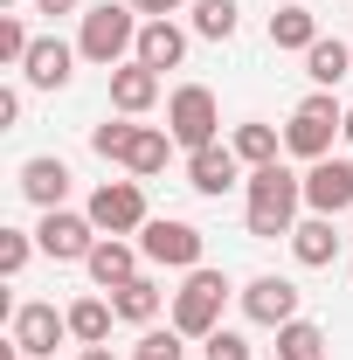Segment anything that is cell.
I'll return each instance as SVG.
<instances>
[{"mask_svg":"<svg viewBox=\"0 0 353 360\" xmlns=\"http://www.w3.org/2000/svg\"><path fill=\"white\" fill-rule=\"evenodd\" d=\"M243 187H250V215H243V222H250L257 243H277V236H291V229H298L305 180L291 174V167H277V160H270V167H250Z\"/></svg>","mask_w":353,"mask_h":360,"instance_id":"cell-1","label":"cell"},{"mask_svg":"<svg viewBox=\"0 0 353 360\" xmlns=\"http://www.w3.org/2000/svg\"><path fill=\"white\" fill-rule=\"evenodd\" d=\"M139 28H146V14H139L132 0H125V7H118V0H97L84 14V28H77V56L97 63V70H118L139 49Z\"/></svg>","mask_w":353,"mask_h":360,"instance_id":"cell-2","label":"cell"},{"mask_svg":"<svg viewBox=\"0 0 353 360\" xmlns=\"http://www.w3.org/2000/svg\"><path fill=\"white\" fill-rule=\"evenodd\" d=\"M222 298H229L222 270H187V284L174 291V333L180 340H208L222 326Z\"/></svg>","mask_w":353,"mask_h":360,"instance_id":"cell-3","label":"cell"},{"mask_svg":"<svg viewBox=\"0 0 353 360\" xmlns=\"http://www.w3.org/2000/svg\"><path fill=\"white\" fill-rule=\"evenodd\" d=\"M340 125H347V111L333 104V90H312L305 104L291 111V125H284V153H298V160H326Z\"/></svg>","mask_w":353,"mask_h":360,"instance_id":"cell-4","label":"cell"},{"mask_svg":"<svg viewBox=\"0 0 353 360\" xmlns=\"http://www.w3.org/2000/svg\"><path fill=\"white\" fill-rule=\"evenodd\" d=\"M215 90L208 84H180L174 97H167V132H174V146H187V153H201V146H215Z\"/></svg>","mask_w":353,"mask_h":360,"instance_id":"cell-5","label":"cell"},{"mask_svg":"<svg viewBox=\"0 0 353 360\" xmlns=\"http://www.w3.org/2000/svg\"><path fill=\"white\" fill-rule=\"evenodd\" d=\"M139 250H146V264H160V270H201V229L160 215V222L139 229Z\"/></svg>","mask_w":353,"mask_h":360,"instance_id":"cell-6","label":"cell"},{"mask_svg":"<svg viewBox=\"0 0 353 360\" xmlns=\"http://www.w3.org/2000/svg\"><path fill=\"white\" fill-rule=\"evenodd\" d=\"M84 215L97 222V236H132V229L153 222V215H146V194H139V180H104V187L90 194Z\"/></svg>","mask_w":353,"mask_h":360,"instance_id":"cell-7","label":"cell"},{"mask_svg":"<svg viewBox=\"0 0 353 360\" xmlns=\"http://www.w3.org/2000/svg\"><path fill=\"white\" fill-rule=\"evenodd\" d=\"M70 340V312H56V305H21L14 312V354L21 360H56V347Z\"/></svg>","mask_w":353,"mask_h":360,"instance_id":"cell-8","label":"cell"},{"mask_svg":"<svg viewBox=\"0 0 353 360\" xmlns=\"http://www.w3.org/2000/svg\"><path fill=\"white\" fill-rule=\"evenodd\" d=\"M35 243H42V257H56V264H84L90 250H97V222L90 215H70V208H49L42 229H35Z\"/></svg>","mask_w":353,"mask_h":360,"instance_id":"cell-9","label":"cell"},{"mask_svg":"<svg viewBox=\"0 0 353 360\" xmlns=\"http://www.w3.org/2000/svg\"><path fill=\"white\" fill-rule=\"evenodd\" d=\"M305 208L312 215H347L353 208V160H312V174H305Z\"/></svg>","mask_w":353,"mask_h":360,"instance_id":"cell-10","label":"cell"},{"mask_svg":"<svg viewBox=\"0 0 353 360\" xmlns=\"http://www.w3.org/2000/svg\"><path fill=\"white\" fill-rule=\"evenodd\" d=\"M298 284L291 277H250V291H243V312H250V326H291L298 319Z\"/></svg>","mask_w":353,"mask_h":360,"instance_id":"cell-11","label":"cell"},{"mask_svg":"<svg viewBox=\"0 0 353 360\" xmlns=\"http://www.w3.org/2000/svg\"><path fill=\"white\" fill-rule=\"evenodd\" d=\"M187 187L194 194H229V187H243V160H236V146H201V153H187Z\"/></svg>","mask_w":353,"mask_h":360,"instance_id":"cell-12","label":"cell"},{"mask_svg":"<svg viewBox=\"0 0 353 360\" xmlns=\"http://www.w3.org/2000/svg\"><path fill=\"white\" fill-rule=\"evenodd\" d=\"M139 257H146V250H132L125 236H97V250L84 257V270L97 277V291H118V284L139 277Z\"/></svg>","mask_w":353,"mask_h":360,"instance_id":"cell-13","label":"cell"},{"mask_svg":"<svg viewBox=\"0 0 353 360\" xmlns=\"http://www.w3.org/2000/svg\"><path fill=\"white\" fill-rule=\"evenodd\" d=\"M21 194L35 201V208H63V194H70V167L56 160V153H35V160H21Z\"/></svg>","mask_w":353,"mask_h":360,"instance_id":"cell-14","label":"cell"},{"mask_svg":"<svg viewBox=\"0 0 353 360\" xmlns=\"http://www.w3.org/2000/svg\"><path fill=\"white\" fill-rule=\"evenodd\" d=\"M70 63H77V49L63 42V35H42V42L28 49L21 77H28V90H63L70 84Z\"/></svg>","mask_w":353,"mask_h":360,"instance_id":"cell-15","label":"cell"},{"mask_svg":"<svg viewBox=\"0 0 353 360\" xmlns=\"http://www.w3.org/2000/svg\"><path fill=\"white\" fill-rule=\"evenodd\" d=\"M111 104H118L125 118L153 111V104H160V70H146V63H118V70H111Z\"/></svg>","mask_w":353,"mask_h":360,"instance_id":"cell-16","label":"cell"},{"mask_svg":"<svg viewBox=\"0 0 353 360\" xmlns=\"http://www.w3.org/2000/svg\"><path fill=\"white\" fill-rule=\"evenodd\" d=\"M291 257L305 270H326L333 257H340V229H333V215H312V222L291 229Z\"/></svg>","mask_w":353,"mask_h":360,"instance_id":"cell-17","label":"cell"},{"mask_svg":"<svg viewBox=\"0 0 353 360\" xmlns=\"http://www.w3.org/2000/svg\"><path fill=\"white\" fill-rule=\"evenodd\" d=\"M180 56H187V35H180L174 21H146L139 28L132 63H146V70H180Z\"/></svg>","mask_w":353,"mask_h":360,"instance_id":"cell-18","label":"cell"},{"mask_svg":"<svg viewBox=\"0 0 353 360\" xmlns=\"http://www.w3.org/2000/svg\"><path fill=\"white\" fill-rule=\"evenodd\" d=\"M305 77L319 90H333L340 77H353V42H326V35H319V42L305 49Z\"/></svg>","mask_w":353,"mask_h":360,"instance_id":"cell-19","label":"cell"},{"mask_svg":"<svg viewBox=\"0 0 353 360\" xmlns=\"http://www.w3.org/2000/svg\"><path fill=\"white\" fill-rule=\"evenodd\" d=\"M111 319H118V305H111V298H77V305H70V340L104 347V340H111Z\"/></svg>","mask_w":353,"mask_h":360,"instance_id":"cell-20","label":"cell"},{"mask_svg":"<svg viewBox=\"0 0 353 360\" xmlns=\"http://www.w3.org/2000/svg\"><path fill=\"white\" fill-rule=\"evenodd\" d=\"M167 160H174V132H153V125H139L132 153H125V167H132L139 180H153V174H167Z\"/></svg>","mask_w":353,"mask_h":360,"instance_id":"cell-21","label":"cell"},{"mask_svg":"<svg viewBox=\"0 0 353 360\" xmlns=\"http://www.w3.org/2000/svg\"><path fill=\"white\" fill-rule=\"evenodd\" d=\"M229 146H236V160H243V167H270V160H277V146H284V132L264 125V118H250V125H236Z\"/></svg>","mask_w":353,"mask_h":360,"instance_id":"cell-22","label":"cell"},{"mask_svg":"<svg viewBox=\"0 0 353 360\" xmlns=\"http://www.w3.org/2000/svg\"><path fill=\"white\" fill-rule=\"evenodd\" d=\"M111 305H118V319H132V326H146V319H160V305H167V291H160L153 277H132V284H118V291H111Z\"/></svg>","mask_w":353,"mask_h":360,"instance_id":"cell-23","label":"cell"},{"mask_svg":"<svg viewBox=\"0 0 353 360\" xmlns=\"http://www.w3.org/2000/svg\"><path fill=\"white\" fill-rule=\"evenodd\" d=\"M312 42H319V14H305V7L270 14V49H312Z\"/></svg>","mask_w":353,"mask_h":360,"instance_id":"cell-24","label":"cell"},{"mask_svg":"<svg viewBox=\"0 0 353 360\" xmlns=\"http://www.w3.org/2000/svg\"><path fill=\"white\" fill-rule=\"evenodd\" d=\"M277 360H326V333H319L312 319L277 326Z\"/></svg>","mask_w":353,"mask_h":360,"instance_id":"cell-25","label":"cell"},{"mask_svg":"<svg viewBox=\"0 0 353 360\" xmlns=\"http://www.w3.org/2000/svg\"><path fill=\"white\" fill-rule=\"evenodd\" d=\"M236 0H194V35H208V42H229L236 35Z\"/></svg>","mask_w":353,"mask_h":360,"instance_id":"cell-26","label":"cell"},{"mask_svg":"<svg viewBox=\"0 0 353 360\" xmlns=\"http://www.w3.org/2000/svg\"><path fill=\"white\" fill-rule=\"evenodd\" d=\"M35 250H42V243H35L28 229H0V277H21Z\"/></svg>","mask_w":353,"mask_h":360,"instance_id":"cell-27","label":"cell"},{"mask_svg":"<svg viewBox=\"0 0 353 360\" xmlns=\"http://www.w3.org/2000/svg\"><path fill=\"white\" fill-rule=\"evenodd\" d=\"M28 49H35V35L21 28V14H0V63H14V70H21V63H28Z\"/></svg>","mask_w":353,"mask_h":360,"instance_id":"cell-28","label":"cell"},{"mask_svg":"<svg viewBox=\"0 0 353 360\" xmlns=\"http://www.w3.org/2000/svg\"><path fill=\"white\" fill-rule=\"evenodd\" d=\"M139 125H90V153H104V160H125L132 153Z\"/></svg>","mask_w":353,"mask_h":360,"instance_id":"cell-29","label":"cell"},{"mask_svg":"<svg viewBox=\"0 0 353 360\" xmlns=\"http://www.w3.org/2000/svg\"><path fill=\"white\" fill-rule=\"evenodd\" d=\"M201 360H257V354H250V340H243V333H229V326H215V333L201 340Z\"/></svg>","mask_w":353,"mask_h":360,"instance_id":"cell-30","label":"cell"},{"mask_svg":"<svg viewBox=\"0 0 353 360\" xmlns=\"http://www.w3.org/2000/svg\"><path fill=\"white\" fill-rule=\"evenodd\" d=\"M132 360H187V354H180V333L167 326V333H146V340L132 347Z\"/></svg>","mask_w":353,"mask_h":360,"instance_id":"cell-31","label":"cell"},{"mask_svg":"<svg viewBox=\"0 0 353 360\" xmlns=\"http://www.w3.org/2000/svg\"><path fill=\"white\" fill-rule=\"evenodd\" d=\"M139 14H146V21H174L180 7H187V0H132Z\"/></svg>","mask_w":353,"mask_h":360,"instance_id":"cell-32","label":"cell"},{"mask_svg":"<svg viewBox=\"0 0 353 360\" xmlns=\"http://www.w3.org/2000/svg\"><path fill=\"white\" fill-rule=\"evenodd\" d=\"M35 14H49V21L56 14H77V0H35Z\"/></svg>","mask_w":353,"mask_h":360,"instance_id":"cell-33","label":"cell"},{"mask_svg":"<svg viewBox=\"0 0 353 360\" xmlns=\"http://www.w3.org/2000/svg\"><path fill=\"white\" fill-rule=\"evenodd\" d=\"M77 360H118V354H111V347H84Z\"/></svg>","mask_w":353,"mask_h":360,"instance_id":"cell-34","label":"cell"},{"mask_svg":"<svg viewBox=\"0 0 353 360\" xmlns=\"http://www.w3.org/2000/svg\"><path fill=\"white\" fill-rule=\"evenodd\" d=\"M340 139H347V146H353V104H347V125H340Z\"/></svg>","mask_w":353,"mask_h":360,"instance_id":"cell-35","label":"cell"},{"mask_svg":"<svg viewBox=\"0 0 353 360\" xmlns=\"http://www.w3.org/2000/svg\"><path fill=\"white\" fill-rule=\"evenodd\" d=\"M7 7H35V0H7Z\"/></svg>","mask_w":353,"mask_h":360,"instance_id":"cell-36","label":"cell"},{"mask_svg":"<svg viewBox=\"0 0 353 360\" xmlns=\"http://www.w3.org/2000/svg\"><path fill=\"white\" fill-rule=\"evenodd\" d=\"M284 7H305V0H284Z\"/></svg>","mask_w":353,"mask_h":360,"instance_id":"cell-37","label":"cell"}]
</instances>
